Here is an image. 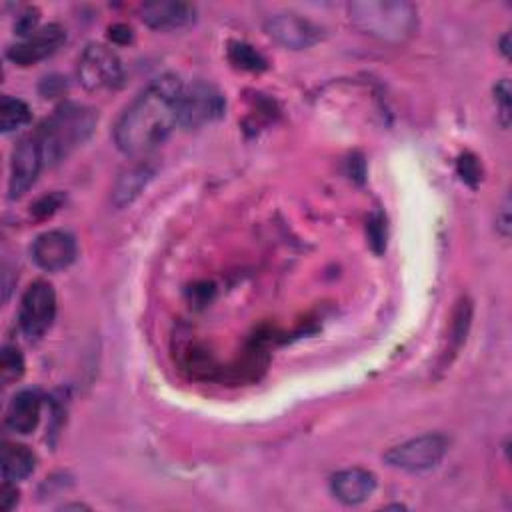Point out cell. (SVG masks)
<instances>
[{"instance_id":"cell-7","label":"cell","mask_w":512,"mask_h":512,"mask_svg":"<svg viewBox=\"0 0 512 512\" xmlns=\"http://www.w3.org/2000/svg\"><path fill=\"white\" fill-rule=\"evenodd\" d=\"M54 316H56L54 288L44 280L32 282L20 300V312H18L20 330L30 340H36L50 330Z\"/></svg>"},{"instance_id":"cell-6","label":"cell","mask_w":512,"mask_h":512,"mask_svg":"<svg viewBox=\"0 0 512 512\" xmlns=\"http://www.w3.org/2000/svg\"><path fill=\"white\" fill-rule=\"evenodd\" d=\"M224 96L206 82L182 86L178 100V126L200 128L224 114Z\"/></svg>"},{"instance_id":"cell-25","label":"cell","mask_w":512,"mask_h":512,"mask_svg":"<svg viewBox=\"0 0 512 512\" xmlns=\"http://www.w3.org/2000/svg\"><path fill=\"white\" fill-rule=\"evenodd\" d=\"M110 38L116 44H126V42H130L132 34H130V28H126L122 24H116V26H110Z\"/></svg>"},{"instance_id":"cell-26","label":"cell","mask_w":512,"mask_h":512,"mask_svg":"<svg viewBox=\"0 0 512 512\" xmlns=\"http://www.w3.org/2000/svg\"><path fill=\"white\" fill-rule=\"evenodd\" d=\"M510 204H508V198L504 200V206H502V210H500V216H496V222H498V226H502V236H508V232H510Z\"/></svg>"},{"instance_id":"cell-22","label":"cell","mask_w":512,"mask_h":512,"mask_svg":"<svg viewBox=\"0 0 512 512\" xmlns=\"http://www.w3.org/2000/svg\"><path fill=\"white\" fill-rule=\"evenodd\" d=\"M458 174L462 176V180L470 182V184H476L478 178H480V168L476 164V160L468 154H464L460 160H458Z\"/></svg>"},{"instance_id":"cell-21","label":"cell","mask_w":512,"mask_h":512,"mask_svg":"<svg viewBox=\"0 0 512 512\" xmlns=\"http://www.w3.org/2000/svg\"><path fill=\"white\" fill-rule=\"evenodd\" d=\"M14 30L18 36L28 38L32 36L36 30H38V10L36 8H26L22 10L18 16H16V24H14Z\"/></svg>"},{"instance_id":"cell-10","label":"cell","mask_w":512,"mask_h":512,"mask_svg":"<svg viewBox=\"0 0 512 512\" xmlns=\"http://www.w3.org/2000/svg\"><path fill=\"white\" fill-rule=\"evenodd\" d=\"M66 42V30L60 24H48L38 28L32 36L14 44L8 50V60L18 66L36 64L48 56H52Z\"/></svg>"},{"instance_id":"cell-12","label":"cell","mask_w":512,"mask_h":512,"mask_svg":"<svg viewBox=\"0 0 512 512\" xmlns=\"http://www.w3.org/2000/svg\"><path fill=\"white\" fill-rule=\"evenodd\" d=\"M196 16V8L188 2L156 0L140 6V18L154 30H176L188 26Z\"/></svg>"},{"instance_id":"cell-3","label":"cell","mask_w":512,"mask_h":512,"mask_svg":"<svg viewBox=\"0 0 512 512\" xmlns=\"http://www.w3.org/2000/svg\"><path fill=\"white\" fill-rule=\"evenodd\" d=\"M350 22L364 34L382 42H404L418 24L414 4L398 0H364L348 4Z\"/></svg>"},{"instance_id":"cell-15","label":"cell","mask_w":512,"mask_h":512,"mask_svg":"<svg viewBox=\"0 0 512 512\" xmlns=\"http://www.w3.org/2000/svg\"><path fill=\"white\" fill-rule=\"evenodd\" d=\"M2 476L4 480L18 482L28 478L36 468V454L24 444L6 442L2 448Z\"/></svg>"},{"instance_id":"cell-4","label":"cell","mask_w":512,"mask_h":512,"mask_svg":"<svg viewBox=\"0 0 512 512\" xmlns=\"http://www.w3.org/2000/svg\"><path fill=\"white\" fill-rule=\"evenodd\" d=\"M80 84L90 92L114 90L124 80V68L118 54L106 44H88L76 66Z\"/></svg>"},{"instance_id":"cell-18","label":"cell","mask_w":512,"mask_h":512,"mask_svg":"<svg viewBox=\"0 0 512 512\" xmlns=\"http://www.w3.org/2000/svg\"><path fill=\"white\" fill-rule=\"evenodd\" d=\"M24 374V358L20 354V350L16 346H4L2 348V356H0V378L2 384L8 386L16 380H20V376Z\"/></svg>"},{"instance_id":"cell-11","label":"cell","mask_w":512,"mask_h":512,"mask_svg":"<svg viewBox=\"0 0 512 512\" xmlns=\"http://www.w3.org/2000/svg\"><path fill=\"white\" fill-rule=\"evenodd\" d=\"M266 32L278 44H282L286 48H294V50L310 48L322 36V30L314 22H310L298 14H274L266 22Z\"/></svg>"},{"instance_id":"cell-14","label":"cell","mask_w":512,"mask_h":512,"mask_svg":"<svg viewBox=\"0 0 512 512\" xmlns=\"http://www.w3.org/2000/svg\"><path fill=\"white\" fill-rule=\"evenodd\" d=\"M42 396L36 390H20L8 404L6 426L16 434H30L40 422Z\"/></svg>"},{"instance_id":"cell-8","label":"cell","mask_w":512,"mask_h":512,"mask_svg":"<svg viewBox=\"0 0 512 512\" xmlns=\"http://www.w3.org/2000/svg\"><path fill=\"white\" fill-rule=\"evenodd\" d=\"M42 168H44V158L34 134L22 138L12 152L8 196L20 198L22 194H26L36 182Z\"/></svg>"},{"instance_id":"cell-13","label":"cell","mask_w":512,"mask_h":512,"mask_svg":"<svg viewBox=\"0 0 512 512\" xmlns=\"http://www.w3.org/2000/svg\"><path fill=\"white\" fill-rule=\"evenodd\" d=\"M330 490L342 504L354 506L368 500L376 490V476L364 468H346L332 476Z\"/></svg>"},{"instance_id":"cell-24","label":"cell","mask_w":512,"mask_h":512,"mask_svg":"<svg viewBox=\"0 0 512 512\" xmlns=\"http://www.w3.org/2000/svg\"><path fill=\"white\" fill-rule=\"evenodd\" d=\"M58 206H60V196L50 194V196H44L42 200H38L32 210H34L38 216H50Z\"/></svg>"},{"instance_id":"cell-5","label":"cell","mask_w":512,"mask_h":512,"mask_svg":"<svg viewBox=\"0 0 512 512\" xmlns=\"http://www.w3.org/2000/svg\"><path fill=\"white\" fill-rule=\"evenodd\" d=\"M448 452V438L442 434H422L410 438L386 452V462L392 468L406 472H424L440 464Z\"/></svg>"},{"instance_id":"cell-2","label":"cell","mask_w":512,"mask_h":512,"mask_svg":"<svg viewBox=\"0 0 512 512\" xmlns=\"http://www.w3.org/2000/svg\"><path fill=\"white\" fill-rule=\"evenodd\" d=\"M94 126L96 114L92 108L76 102H64L58 106L34 132L42 150L44 166L62 162L72 150L86 142Z\"/></svg>"},{"instance_id":"cell-16","label":"cell","mask_w":512,"mask_h":512,"mask_svg":"<svg viewBox=\"0 0 512 512\" xmlns=\"http://www.w3.org/2000/svg\"><path fill=\"white\" fill-rule=\"evenodd\" d=\"M150 172L144 164H136L132 168H128L116 182L114 188V204L116 206H124L128 202H132L134 196H138L140 188L146 184Z\"/></svg>"},{"instance_id":"cell-19","label":"cell","mask_w":512,"mask_h":512,"mask_svg":"<svg viewBox=\"0 0 512 512\" xmlns=\"http://www.w3.org/2000/svg\"><path fill=\"white\" fill-rule=\"evenodd\" d=\"M230 60L232 64H236L238 68L244 70H264L266 68V60L260 52H256L252 46L248 44H232L230 46Z\"/></svg>"},{"instance_id":"cell-17","label":"cell","mask_w":512,"mask_h":512,"mask_svg":"<svg viewBox=\"0 0 512 512\" xmlns=\"http://www.w3.org/2000/svg\"><path fill=\"white\" fill-rule=\"evenodd\" d=\"M30 122V108L24 100L4 96L0 102V128L4 134L16 132Z\"/></svg>"},{"instance_id":"cell-9","label":"cell","mask_w":512,"mask_h":512,"mask_svg":"<svg viewBox=\"0 0 512 512\" xmlns=\"http://www.w3.org/2000/svg\"><path fill=\"white\" fill-rule=\"evenodd\" d=\"M76 240L72 234L64 230H48L42 232L30 248L32 260L38 268L46 272H58L70 266L76 258Z\"/></svg>"},{"instance_id":"cell-20","label":"cell","mask_w":512,"mask_h":512,"mask_svg":"<svg viewBox=\"0 0 512 512\" xmlns=\"http://www.w3.org/2000/svg\"><path fill=\"white\" fill-rule=\"evenodd\" d=\"M494 100L498 104L500 122L504 128H508V124H510V82L506 78L494 86Z\"/></svg>"},{"instance_id":"cell-23","label":"cell","mask_w":512,"mask_h":512,"mask_svg":"<svg viewBox=\"0 0 512 512\" xmlns=\"http://www.w3.org/2000/svg\"><path fill=\"white\" fill-rule=\"evenodd\" d=\"M18 502V490L16 486H12L10 480H4L2 490H0V506L2 510H12Z\"/></svg>"},{"instance_id":"cell-1","label":"cell","mask_w":512,"mask_h":512,"mask_svg":"<svg viewBox=\"0 0 512 512\" xmlns=\"http://www.w3.org/2000/svg\"><path fill=\"white\" fill-rule=\"evenodd\" d=\"M182 82L172 76L152 80L118 116L114 142L126 156H144L160 146L178 126Z\"/></svg>"}]
</instances>
